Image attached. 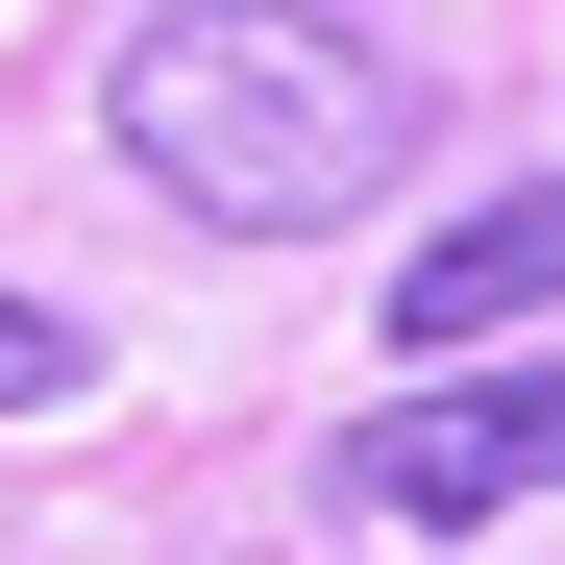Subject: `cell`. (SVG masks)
Returning <instances> with one entry per match:
<instances>
[{
    "label": "cell",
    "mask_w": 565,
    "mask_h": 565,
    "mask_svg": "<svg viewBox=\"0 0 565 565\" xmlns=\"http://www.w3.org/2000/svg\"><path fill=\"white\" fill-rule=\"evenodd\" d=\"M99 124H124V172H148L172 222L320 246V222H369L418 172V74L369 50V25H320V0H148L124 74H99Z\"/></svg>",
    "instance_id": "cell-1"
},
{
    "label": "cell",
    "mask_w": 565,
    "mask_h": 565,
    "mask_svg": "<svg viewBox=\"0 0 565 565\" xmlns=\"http://www.w3.org/2000/svg\"><path fill=\"white\" fill-rule=\"evenodd\" d=\"M516 467H565V369H467V394H394L344 443V492L369 516H418V541H467V516H516Z\"/></svg>",
    "instance_id": "cell-2"
},
{
    "label": "cell",
    "mask_w": 565,
    "mask_h": 565,
    "mask_svg": "<svg viewBox=\"0 0 565 565\" xmlns=\"http://www.w3.org/2000/svg\"><path fill=\"white\" fill-rule=\"evenodd\" d=\"M541 296H565V198H467V222L394 270V320H418V344H516Z\"/></svg>",
    "instance_id": "cell-3"
},
{
    "label": "cell",
    "mask_w": 565,
    "mask_h": 565,
    "mask_svg": "<svg viewBox=\"0 0 565 565\" xmlns=\"http://www.w3.org/2000/svg\"><path fill=\"white\" fill-rule=\"evenodd\" d=\"M74 369H99V344H74L50 296H0V418H25V394H74Z\"/></svg>",
    "instance_id": "cell-4"
}]
</instances>
